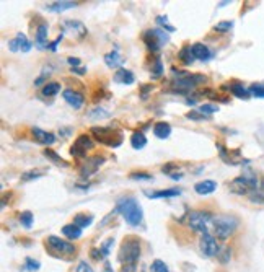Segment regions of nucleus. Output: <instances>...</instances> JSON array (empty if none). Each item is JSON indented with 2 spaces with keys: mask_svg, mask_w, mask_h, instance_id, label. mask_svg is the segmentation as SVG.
<instances>
[{
  "mask_svg": "<svg viewBox=\"0 0 264 272\" xmlns=\"http://www.w3.org/2000/svg\"><path fill=\"white\" fill-rule=\"evenodd\" d=\"M116 212H119L122 218H124L131 227H139L142 223V218H144V213H142V207H140L139 201L132 196L117 199Z\"/></svg>",
  "mask_w": 264,
  "mask_h": 272,
  "instance_id": "1",
  "label": "nucleus"
},
{
  "mask_svg": "<svg viewBox=\"0 0 264 272\" xmlns=\"http://www.w3.org/2000/svg\"><path fill=\"white\" fill-rule=\"evenodd\" d=\"M91 135L95 137L98 142L106 145V147H119L122 144V132L119 129H114V127H103V126H95V127L90 129Z\"/></svg>",
  "mask_w": 264,
  "mask_h": 272,
  "instance_id": "2",
  "label": "nucleus"
},
{
  "mask_svg": "<svg viewBox=\"0 0 264 272\" xmlns=\"http://www.w3.org/2000/svg\"><path fill=\"white\" fill-rule=\"evenodd\" d=\"M258 176L251 171H244L242 176L235 178L232 183L228 184L230 191L238 196H244V194H251L254 189L258 188Z\"/></svg>",
  "mask_w": 264,
  "mask_h": 272,
  "instance_id": "3",
  "label": "nucleus"
},
{
  "mask_svg": "<svg viewBox=\"0 0 264 272\" xmlns=\"http://www.w3.org/2000/svg\"><path fill=\"white\" fill-rule=\"evenodd\" d=\"M214 231L220 240H227L238 228V218L233 215H217L212 218Z\"/></svg>",
  "mask_w": 264,
  "mask_h": 272,
  "instance_id": "4",
  "label": "nucleus"
},
{
  "mask_svg": "<svg viewBox=\"0 0 264 272\" xmlns=\"http://www.w3.org/2000/svg\"><path fill=\"white\" fill-rule=\"evenodd\" d=\"M140 257V241L134 236H129L122 241L119 250V261L124 266L135 264Z\"/></svg>",
  "mask_w": 264,
  "mask_h": 272,
  "instance_id": "5",
  "label": "nucleus"
},
{
  "mask_svg": "<svg viewBox=\"0 0 264 272\" xmlns=\"http://www.w3.org/2000/svg\"><path fill=\"white\" fill-rule=\"evenodd\" d=\"M204 82H207V77L205 75L178 72V79L173 82V88L176 93H188L189 90L196 88L198 85H202Z\"/></svg>",
  "mask_w": 264,
  "mask_h": 272,
  "instance_id": "6",
  "label": "nucleus"
},
{
  "mask_svg": "<svg viewBox=\"0 0 264 272\" xmlns=\"http://www.w3.org/2000/svg\"><path fill=\"white\" fill-rule=\"evenodd\" d=\"M212 218V213L207 210H194L188 215V225L193 231H199L204 235V233H207Z\"/></svg>",
  "mask_w": 264,
  "mask_h": 272,
  "instance_id": "7",
  "label": "nucleus"
},
{
  "mask_svg": "<svg viewBox=\"0 0 264 272\" xmlns=\"http://www.w3.org/2000/svg\"><path fill=\"white\" fill-rule=\"evenodd\" d=\"M142 40L147 44L150 51H158L160 47L166 46V42H170V36L161 30V28H155V30H147L142 35Z\"/></svg>",
  "mask_w": 264,
  "mask_h": 272,
  "instance_id": "8",
  "label": "nucleus"
},
{
  "mask_svg": "<svg viewBox=\"0 0 264 272\" xmlns=\"http://www.w3.org/2000/svg\"><path fill=\"white\" fill-rule=\"evenodd\" d=\"M93 147H95V144H93V140L90 139V135L82 134V135H78L77 140L70 147V155L75 158H83L87 155V152H90Z\"/></svg>",
  "mask_w": 264,
  "mask_h": 272,
  "instance_id": "9",
  "label": "nucleus"
},
{
  "mask_svg": "<svg viewBox=\"0 0 264 272\" xmlns=\"http://www.w3.org/2000/svg\"><path fill=\"white\" fill-rule=\"evenodd\" d=\"M199 250L200 252L205 256V257H214L219 254V245H217V240L210 235V233H204L202 236H200L199 240Z\"/></svg>",
  "mask_w": 264,
  "mask_h": 272,
  "instance_id": "10",
  "label": "nucleus"
},
{
  "mask_svg": "<svg viewBox=\"0 0 264 272\" xmlns=\"http://www.w3.org/2000/svg\"><path fill=\"white\" fill-rule=\"evenodd\" d=\"M105 160L106 158L103 157V155H93V157L87 158L85 162L82 163V167H80L78 171H80V174L83 178H90L91 174H95L98 171V168L105 163Z\"/></svg>",
  "mask_w": 264,
  "mask_h": 272,
  "instance_id": "11",
  "label": "nucleus"
},
{
  "mask_svg": "<svg viewBox=\"0 0 264 272\" xmlns=\"http://www.w3.org/2000/svg\"><path fill=\"white\" fill-rule=\"evenodd\" d=\"M47 243H49V246L52 248L54 251H57V252H64V254H75V251H77V248L72 245V243H68L66 240H61V238H57V236H47Z\"/></svg>",
  "mask_w": 264,
  "mask_h": 272,
  "instance_id": "12",
  "label": "nucleus"
},
{
  "mask_svg": "<svg viewBox=\"0 0 264 272\" xmlns=\"http://www.w3.org/2000/svg\"><path fill=\"white\" fill-rule=\"evenodd\" d=\"M64 30H66L72 38H75V40H82V38H85L88 33L87 26L83 25L82 21H77V20L64 21Z\"/></svg>",
  "mask_w": 264,
  "mask_h": 272,
  "instance_id": "13",
  "label": "nucleus"
},
{
  "mask_svg": "<svg viewBox=\"0 0 264 272\" xmlns=\"http://www.w3.org/2000/svg\"><path fill=\"white\" fill-rule=\"evenodd\" d=\"M62 98L66 100V103H68L73 109H80L83 106V101H85V96H83L80 91L67 88L62 91Z\"/></svg>",
  "mask_w": 264,
  "mask_h": 272,
  "instance_id": "14",
  "label": "nucleus"
},
{
  "mask_svg": "<svg viewBox=\"0 0 264 272\" xmlns=\"http://www.w3.org/2000/svg\"><path fill=\"white\" fill-rule=\"evenodd\" d=\"M33 44L28 41V38L23 35V33H18L17 36H15V40H12L8 42V49L12 52H17V51H22V52H29L31 51Z\"/></svg>",
  "mask_w": 264,
  "mask_h": 272,
  "instance_id": "15",
  "label": "nucleus"
},
{
  "mask_svg": "<svg viewBox=\"0 0 264 272\" xmlns=\"http://www.w3.org/2000/svg\"><path fill=\"white\" fill-rule=\"evenodd\" d=\"M31 134L36 142H39L41 145H52L54 142H56V135H54L52 132H46V130L39 129V127H33L31 129Z\"/></svg>",
  "mask_w": 264,
  "mask_h": 272,
  "instance_id": "16",
  "label": "nucleus"
},
{
  "mask_svg": "<svg viewBox=\"0 0 264 272\" xmlns=\"http://www.w3.org/2000/svg\"><path fill=\"white\" fill-rule=\"evenodd\" d=\"M191 51H193L194 59H199V61H210L214 56L212 51H210L205 44H202V42H194V44L191 46Z\"/></svg>",
  "mask_w": 264,
  "mask_h": 272,
  "instance_id": "17",
  "label": "nucleus"
},
{
  "mask_svg": "<svg viewBox=\"0 0 264 272\" xmlns=\"http://www.w3.org/2000/svg\"><path fill=\"white\" fill-rule=\"evenodd\" d=\"M215 189H217V183L212 181V179H204V181H199L194 184V191L199 194V196H209L212 194Z\"/></svg>",
  "mask_w": 264,
  "mask_h": 272,
  "instance_id": "18",
  "label": "nucleus"
},
{
  "mask_svg": "<svg viewBox=\"0 0 264 272\" xmlns=\"http://www.w3.org/2000/svg\"><path fill=\"white\" fill-rule=\"evenodd\" d=\"M114 82L119 85H132L135 82V75L132 70L119 69V70H116V74H114Z\"/></svg>",
  "mask_w": 264,
  "mask_h": 272,
  "instance_id": "19",
  "label": "nucleus"
},
{
  "mask_svg": "<svg viewBox=\"0 0 264 272\" xmlns=\"http://www.w3.org/2000/svg\"><path fill=\"white\" fill-rule=\"evenodd\" d=\"M47 31H49V28L46 23H41V25L36 28V46L39 47V49H47L49 47Z\"/></svg>",
  "mask_w": 264,
  "mask_h": 272,
  "instance_id": "20",
  "label": "nucleus"
},
{
  "mask_svg": "<svg viewBox=\"0 0 264 272\" xmlns=\"http://www.w3.org/2000/svg\"><path fill=\"white\" fill-rule=\"evenodd\" d=\"M78 5L77 2H70V0H62V2H52V3H47L46 5V10L49 12H66V10H70V8H75Z\"/></svg>",
  "mask_w": 264,
  "mask_h": 272,
  "instance_id": "21",
  "label": "nucleus"
},
{
  "mask_svg": "<svg viewBox=\"0 0 264 272\" xmlns=\"http://www.w3.org/2000/svg\"><path fill=\"white\" fill-rule=\"evenodd\" d=\"M105 62H106V65L110 67V69H117V67L122 65L124 57H121V54L117 51H111V52H108V54L105 56Z\"/></svg>",
  "mask_w": 264,
  "mask_h": 272,
  "instance_id": "22",
  "label": "nucleus"
},
{
  "mask_svg": "<svg viewBox=\"0 0 264 272\" xmlns=\"http://www.w3.org/2000/svg\"><path fill=\"white\" fill-rule=\"evenodd\" d=\"M228 88L233 93V96H237V98H240V100H248L249 96H251V93H249V88H244L243 84H238V82L232 84Z\"/></svg>",
  "mask_w": 264,
  "mask_h": 272,
  "instance_id": "23",
  "label": "nucleus"
},
{
  "mask_svg": "<svg viewBox=\"0 0 264 272\" xmlns=\"http://www.w3.org/2000/svg\"><path fill=\"white\" fill-rule=\"evenodd\" d=\"M62 235L67 236L68 240H77V238L82 236V228L77 227L75 223H68V225L62 227Z\"/></svg>",
  "mask_w": 264,
  "mask_h": 272,
  "instance_id": "24",
  "label": "nucleus"
},
{
  "mask_svg": "<svg viewBox=\"0 0 264 272\" xmlns=\"http://www.w3.org/2000/svg\"><path fill=\"white\" fill-rule=\"evenodd\" d=\"M147 197L150 199H161V197H176L179 196L181 191L179 189H161V191H155V192H145Z\"/></svg>",
  "mask_w": 264,
  "mask_h": 272,
  "instance_id": "25",
  "label": "nucleus"
},
{
  "mask_svg": "<svg viewBox=\"0 0 264 272\" xmlns=\"http://www.w3.org/2000/svg\"><path fill=\"white\" fill-rule=\"evenodd\" d=\"M154 134L158 139H168L171 135V126L168 123H156L154 126Z\"/></svg>",
  "mask_w": 264,
  "mask_h": 272,
  "instance_id": "26",
  "label": "nucleus"
},
{
  "mask_svg": "<svg viewBox=\"0 0 264 272\" xmlns=\"http://www.w3.org/2000/svg\"><path fill=\"white\" fill-rule=\"evenodd\" d=\"M93 220H95V217H93L91 213H77V215L73 217V223H75L77 227H80L82 230L87 227H90Z\"/></svg>",
  "mask_w": 264,
  "mask_h": 272,
  "instance_id": "27",
  "label": "nucleus"
},
{
  "mask_svg": "<svg viewBox=\"0 0 264 272\" xmlns=\"http://www.w3.org/2000/svg\"><path fill=\"white\" fill-rule=\"evenodd\" d=\"M249 201L253 204H264V179H261L258 188L249 194Z\"/></svg>",
  "mask_w": 264,
  "mask_h": 272,
  "instance_id": "28",
  "label": "nucleus"
},
{
  "mask_svg": "<svg viewBox=\"0 0 264 272\" xmlns=\"http://www.w3.org/2000/svg\"><path fill=\"white\" fill-rule=\"evenodd\" d=\"M131 145H132V148H135V150L144 148L147 145V137L142 132H134L131 135Z\"/></svg>",
  "mask_w": 264,
  "mask_h": 272,
  "instance_id": "29",
  "label": "nucleus"
},
{
  "mask_svg": "<svg viewBox=\"0 0 264 272\" xmlns=\"http://www.w3.org/2000/svg\"><path fill=\"white\" fill-rule=\"evenodd\" d=\"M43 153H44V157H47L52 163L59 165V167H68V163L66 162V160H64L62 157H59V155H57L56 152H54V150H51V148H44Z\"/></svg>",
  "mask_w": 264,
  "mask_h": 272,
  "instance_id": "30",
  "label": "nucleus"
},
{
  "mask_svg": "<svg viewBox=\"0 0 264 272\" xmlns=\"http://www.w3.org/2000/svg\"><path fill=\"white\" fill-rule=\"evenodd\" d=\"M59 91H61V84H57V82H51V84H46L43 86L41 93H43V96H56Z\"/></svg>",
  "mask_w": 264,
  "mask_h": 272,
  "instance_id": "31",
  "label": "nucleus"
},
{
  "mask_svg": "<svg viewBox=\"0 0 264 272\" xmlns=\"http://www.w3.org/2000/svg\"><path fill=\"white\" fill-rule=\"evenodd\" d=\"M178 57H179V61L183 62V64H191V62L194 61V56H193V51H191V46H184L183 49H181L178 52Z\"/></svg>",
  "mask_w": 264,
  "mask_h": 272,
  "instance_id": "32",
  "label": "nucleus"
},
{
  "mask_svg": "<svg viewBox=\"0 0 264 272\" xmlns=\"http://www.w3.org/2000/svg\"><path fill=\"white\" fill-rule=\"evenodd\" d=\"M44 173H46V169H44V168L31 169V171H26V173L22 174V181H29V179L41 178V176H44Z\"/></svg>",
  "mask_w": 264,
  "mask_h": 272,
  "instance_id": "33",
  "label": "nucleus"
},
{
  "mask_svg": "<svg viewBox=\"0 0 264 272\" xmlns=\"http://www.w3.org/2000/svg\"><path fill=\"white\" fill-rule=\"evenodd\" d=\"M110 116L111 113L106 111L105 108H95L88 113V118H91V119H106V118H110Z\"/></svg>",
  "mask_w": 264,
  "mask_h": 272,
  "instance_id": "34",
  "label": "nucleus"
},
{
  "mask_svg": "<svg viewBox=\"0 0 264 272\" xmlns=\"http://www.w3.org/2000/svg\"><path fill=\"white\" fill-rule=\"evenodd\" d=\"M33 218H34L33 213L29 210H24V212L20 213V223H22L24 228H29L33 225Z\"/></svg>",
  "mask_w": 264,
  "mask_h": 272,
  "instance_id": "35",
  "label": "nucleus"
},
{
  "mask_svg": "<svg viewBox=\"0 0 264 272\" xmlns=\"http://www.w3.org/2000/svg\"><path fill=\"white\" fill-rule=\"evenodd\" d=\"M249 93L254 98H264V84H254L249 86Z\"/></svg>",
  "mask_w": 264,
  "mask_h": 272,
  "instance_id": "36",
  "label": "nucleus"
},
{
  "mask_svg": "<svg viewBox=\"0 0 264 272\" xmlns=\"http://www.w3.org/2000/svg\"><path fill=\"white\" fill-rule=\"evenodd\" d=\"M150 271L152 272H170L168 267H166V264L161 259H155L154 262H152Z\"/></svg>",
  "mask_w": 264,
  "mask_h": 272,
  "instance_id": "37",
  "label": "nucleus"
},
{
  "mask_svg": "<svg viewBox=\"0 0 264 272\" xmlns=\"http://www.w3.org/2000/svg\"><path fill=\"white\" fill-rule=\"evenodd\" d=\"M156 23H158V25L161 26V28H165L166 31L168 33H173L175 31V26L173 25H170L168 23V17H163V15H160V17H156Z\"/></svg>",
  "mask_w": 264,
  "mask_h": 272,
  "instance_id": "38",
  "label": "nucleus"
},
{
  "mask_svg": "<svg viewBox=\"0 0 264 272\" xmlns=\"http://www.w3.org/2000/svg\"><path fill=\"white\" fill-rule=\"evenodd\" d=\"M199 113H202L204 116H210V114H214V113H217L219 111V106H215V105H202V106H199Z\"/></svg>",
  "mask_w": 264,
  "mask_h": 272,
  "instance_id": "39",
  "label": "nucleus"
},
{
  "mask_svg": "<svg viewBox=\"0 0 264 272\" xmlns=\"http://www.w3.org/2000/svg\"><path fill=\"white\" fill-rule=\"evenodd\" d=\"M232 28H233V21H220L214 26V30L219 33H228Z\"/></svg>",
  "mask_w": 264,
  "mask_h": 272,
  "instance_id": "40",
  "label": "nucleus"
},
{
  "mask_svg": "<svg viewBox=\"0 0 264 272\" xmlns=\"http://www.w3.org/2000/svg\"><path fill=\"white\" fill-rule=\"evenodd\" d=\"M186 118L191 119V121H204V119H207V116L199 113L198 109H191L189 113H186Z\"/></svg>",
  "mask_w": 264,
  "mask_h": 272,
  "instance_id": "41",
  "label": "nucleus"
},
{
  "mask_svg": "<svg viewBox=\"0 0 264 272\" xmlns=\"http://www.w3.org/2000/svg\"><path fill=\"white\" fill-rule=\"evenodd\" d=\"M24 266H26L28 271H38L41 264H39V261H34V259H31V257H26V259H24Z\"/></svg>",
  "mask_w": 264,
  "mask_h": 272,
  "instance_id": "42",
  "label": "nucleus"
},
{
  "mask_svg": "<svg viewBox=\"0 0 264 272\" xmlns=\"http://www.w3.org/2000/svg\"><path fill=\"white\" fill-rule=\"evenodd\" d=\"M75 272H95V271H93V267L88 264L87 261H80V262H78Z\"/></svg>",
  "mask_w": 264,
  "mask_h": 272,
  "instance_id": "43",
  "label": "nucleus"
},
{
  "mask_svg": "<svg viewBox=\"0 0 264 272\" xmlns=\"http://www.w3.org/2000/svg\"><path fill=\"white\" fill-rule=\"evenodd\" d=\"M152 70H154V77H160L161 75V72H163V64H161L160 59L155 61V64H154V67H152Z\"/></svg>",
  "mask_w": 264,
  "mask_h": 272,
  "instance_id": "44",
  "label": "nucleus"
},
{
  "mask_svg": "<svg viewBox=\"0 0 264 272\" xmlns=\"http://www.w3.org/2000/svg\"><path fill=\"white\" fill-rule=\"evenodd\" d=\"M112 243H114V240H112V238H110V240H108L105 245L101 246V252H103V256H108L110 254V248L112 246Z\"/></svg>",
  "mask_w": 264,
  "mask_h": 272,
  "instance_id": "45",
  "label": "nucleus"
},
{
  "mask_svg": "<svg viewBox=\"0 0 264 272\" xmlns=\"http://www.w3.org/2000/svg\"><path fill=\"white\" fill-rule=\"evenodd\" d=\"M131 178L132 179H152V174L144 173V171H140V173H131Z\"/></svg>",
  "mask_w": 264,
  "mask_h": 272,
  "instance_id": "46",
  "label": "nucleus"
},
{
  "mask_svg": "<svg viewBox=\"0 0 264 272\" xmlns=\"http://www.w3.org/2000/svg\"><path fill=\"white\" fill-rule=\"evenodd\" d=\"M62 38H64V35H62V33H61V35H59V36H57L56 40H54L52 42H49V47H47V49H51V51H56V49H57V44H59V42L62 41Z\"/></svg>",
  "mask_w": 264,
  "mask_h": 272,
  "instance_id": "47",
  "label": "nucleus"
},
{
  "mask_svg": "<svg viewBox=\"0 0 264 272\" xmlns=\"http://www.w3.org/2000/svg\"><path fill=\"white\" fill-rule=\"evenodd\" d=\"M72 74H80V75H83V74H87V69H83V67H72Z\"/></svg>",
  "mask_w": 264,
  "mask_h": 272,
  "instance_id": "48",
  "label": "nucleus"
},
{
  "mask_svg": "<svg viewBox=\"0 0 264 272\" xmlns=\"http://www.w3.org/2000/svg\"><path fill=\"white\" fill-rule=\"evenodd\" d=\"M68 64H70L72 67H75V65H78L80 64V59H77V57H68Z\"/></svg>",
  "mask_w": 264,
  "mask_h": 272,
  "instance_id": "49",
  "label": "nucleus"
},
{
  "mask_svg": "<svg viewBox=\"0 0 264 272\" xmlns=\"http://www.w3.org/2000/svg\"><path fill=\"white\" fill-rule=\"evenodd\" d=\"M132 271H135V264L126 266V267H122V269H121V272H132Z\"/></svg>",
  "mask_w": 264,
  "mask_h": 272,
  "instance_id": "50",
  "label": "nucleus"
}]
</instances>
